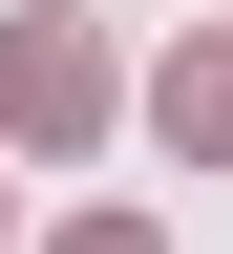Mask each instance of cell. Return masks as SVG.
Returning a JSON list of instances; mask_svg holds the SVG:
<instances>
[{
    "label": "cell",
    "mask_w": 233,
    "mask_h": 254,
    "mask_svg": "<svg viewBox=\"0 0 233 254\" xmlns=\"http://www.w3.org/2000/svg\"><path fill=\"white\" fill-rule=\"evenodd\" d=\"M0 106H21V127H85V106H106V64L64 43V21H21V43H0Z\"/></svg>",
    "instance_id": "obj_1"
},
{
    "label": "cell",
    "mask_w": 233,
    "mask_h": 254,
    "mask_svg": "<svg viewBox=\"0 0 233 254\" xmlns=\"http://www.w3.org/2000/svg\"><path fill=\"white\" fill-rule=\"evenodd\" d=\"M170 148H233V43H191V64H170Z\"/></svg>",
    "instance_id": "obj_2"
},
{
    "label": "cell",
    "mask_w": 233,
    "mask_h": 254,
    "mask_svg": "<svg viewBox=\"0 0 233 254\" xmlns=\"http://www.w3.org/2000/svg\"><path fill=\"white\" fill-rule=\"evenodd\" d=\"M64 254H149V233H127V212H85V233H64Z\"/></svg>",
    "instance_id": "obj_3"
}]
</instances>
